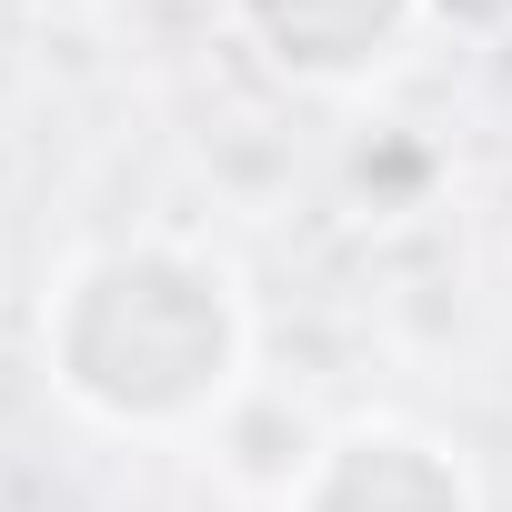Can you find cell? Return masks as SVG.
Masks as SVG:
<instances>
[{
	"mask_svg": "<svg viewBox=\"0 0 512 512\" xmlns=\"http://www.w3.org/2000/svg\"><path fill=\"white\" fill-rule=\"evenodd\" d=\"M241 362V312L221 272L171 251H111L71 272L61 302V382L121 422H181L201 412Z\"/></svg>",
	"mask_w": 512,
	"mask_h": 512,
	"instance_id": "cell-1",
	"label": "cell"
}]
</instances>
